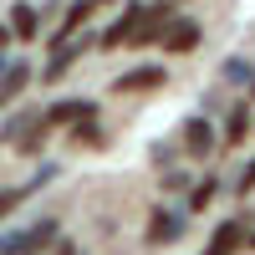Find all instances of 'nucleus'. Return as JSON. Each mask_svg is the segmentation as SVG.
Here are the masks:
<instances>
[{
    "instance_id": "obj_1",
    "label": "nucleus",
    "mask_w": 255,
    "mask_h": 255,
    "mask_svg": "<svg viewBox=\"0 0 255 255\" xmlns=\"http://www.w3.org/2000/svg\"><path fill=\"white\" fill-rule=\"evenodd\" d=\"M56 240H61V220L56 215H41V220H31L26 230H20V235L0 240V255H46Z\"/></svg>"
},
{
    "instance_id": "obj_2",
    "label": "nucleus",
    "mask_w": 255,
    "mask_h": 255,
    "mask_svg": "<svg viewBox=\"0 0 255 255\" xmlns=\"http://www.w3.org/2000/svg\"><path fill=\"white\" fill-rule=\"evenodd\" d=\"M189 209H168V204H158L153 215H148V225H143V250H168V245H179L184 235H189Z\"/></svg>"
},
{
    "instance_id": "obj_3",
    "label": "nucleus",
    "mask_w": 255,
    "mask_h": 255,
    "mask_svg": "<svg viewBox=\"0 0 255 255\" xmlns=\"http://www.w3.org/2000/svg\"><path fill=\"white\" fill-rule=\"evenodd\" d=\"M158 87H168V67L163 61H138V67H128V72H118L108 82L113 97H143V92H158Z\"/></svg>"
},
{
    "instance_id": "obj_4",
    "label": "nucleus",
    "mask_w": 255,
    "mask_h": 255,
    "mask_svg": "<svg viewBox=\"0 0 255 255\" xmlns=\"http://www.w3.org/2000/svg\"><path fill=\"white\" fill-rule=\"evenodd\" d=\"M179 153H184L189 163H199V158H209V153H220V128L209 123V113L184 118V128H179Z\"/></svg>"
},
{
    "instance_id": "obj_5",
    "label": "nucleus",
    "mask_w": 255,
    "mask_h": 255,
    "mask_svg": "<svg viewBox=\"0 0 255 255\" xmlns=\"http://www.w3.org/2000/svg\"><path fill=\"white\" fill-rule=\"evenodd\" d=\"M250 128H255V102L235 97L225 108V128H220V153H240L245 138H250Z\"/></svg>"
},
{
    "instance_id": "obj_6",
    "label": "nucleus",
    "mask_w": 255,
    "mask_h": 255,
    "mask_svg": "<svg viewBox=\"0 0 255 255\" xmlns=\"http://www.w3.org/2000/svg\"><path fill=\"white\" fill-rule=\"evenodd\" d=\"M158 46H163V56H189V51H199V46H204V20L174 15V20H168V31L158 36Z\"/></svg>"
},
{
    "instance_id": "obj_7",
    "label": "nucleus",
    "mask_w": 255,
    "mask_h": 255,
    "mask_svg": "<svg viewBox=\"0 0 255 255\" xmlns=\"http://www.w3.org/2000/svg\"><path fill=\"white\" fill-rule=\"evenodd\" d=\"M92 46H97V31H82L77 41H67V46H56V51H51V61L41 67V82H46V87H51V82H61V77H67V72L77 67V61H82V56L92 51Z\"/></svg>"
},
{
    "instance_id": "obj_8",
    "label": "nucleus",
    "mask_w": 255,
    "mask_h": 255,
    "mask_svg": "<svg viewBox=\"0 0 255 255\" xmlns=\"http://www.w3.org/2000/svg\"><path fill=\"white\" fill-rule=\"evenodd\" d=\"M174 15H179V10H174V0H153V5H143L133 36H128V46H153V41L168 31V20H174Z\"/></svg>"
},
{
    "instance_id": "obj_9",
    "label": "nucleus",
    "mask_w": 255,
    "mask_h": 255,
    "mask_svg": "<svg viewBox=\"0 0 255 255\" xmlns=\"http://www.w3.org/2000/svg\"><path fill=\"white\" fill-rule=\"evenodd\" d=\"M97 15V5L92 0H72L67 10H61V26H51V36H46V46L56 51V46H67V41H77L82 31H87V20Z\"/></svg>"
},
{
    "instance_id": "obj_10",
    "label": "nucleus",
    "mask_w": 255,
    "mask_h": 255,
    "mask_svg": "<svg viewBox=\"0 0 255 255\" xmlns=\"http://www.w3.org/2000/svg\"><path fill=\"white\" fill-rule=\"evenodd\" d=\"M97 113H102V108H97L92 97H56L51 108L41 113V123H46L51 133H56V128H72L77 118H97Z\"/></svg>"
},
{
    "instance_id": "obj_11",
    "label": "nucleus",
    "mask_w": 255,
    "mask_h": 255,
    "mask_svg": "<svg viewBox=\"0 0 255 255\" xmlns=\"http://www.w3.org/2000/svg\"><path fill=\"white\" fill-rule=\"evenodd\" d=\"M31 67H36V61H26V56H10V61H5V72H0V113L15 108V97L36 82V72H31Z\"/></svg>"
},
{
    "instance_id": "obj_12",
    "label": "nucleus",
    "mask_w": 255,
    "mask_h": 255,
    "mask_svg": "<svg viewBox=\"0 0 255 255\" xmlns=\"http://www.w3.org/2000/svg\"><path fill=\"white\" fill-rule=\"evenodd\" d=\"M56 174H61L56 163H41V168H36V174H31L26 184H15V189H5V194H0V220H5V215H15V209L26 204L31 194H41V189H46V184H51Z\"/></svg>"
},
{
    "instance_id": "obj_13",
    "label": "nucleus",
    "mask_w": 255,
    "mask_h": 255,
    "mask_svg": "<svg viewBox=\"0 0 255 255\" xmlns=\"http://www.w3.org/2000/svg\"><path fill=\"white\" fill-rule=\"evenodd\" d=\"M245 235H250V225H245L240 215H230V220L215 225V235H209V245H204L199 255H240V250H245Z\"/></svg>"
},
{
    "instance_id": "obj_14",
    "label": "nucleus",
    "mask_w": 255,
    "mask_h": 255,
    "mask_svg": "<svg viewBox=\"0 0 255 255\" xmlns=\"http://www.w3.org/2000/svg\"><path fill=\"white\" fill-rule=\"evenodd\" d=\"M138 15H143V0H128L123 15H113V26H108V31H97V51H118V46H128V36H133Z\"/></svg>"
},
{
    "instance_id": "obj_15",
    "label": "nucleus",
    "mask_w": 255,
    "mask_h": 255,
    "mask_svg": "<svg viewBox=\"0 0 255 255\" xmlns=\"http://www.w3.org/2000/svg\"><path fill=\"white\" fill-rule=\"evenodd\" d=\"M5 26H10V36H15V41H36V36H41V10L31 5V0H15Z\"/></svg>"
},
{
    "instance_id": "obj_16",
    "label": "nucleus",
    "mask_w": 255,
    "mask_h": 255,
    "mask_svg": "<svg viewBox=\"0 0 255 255\" xmlns=\"http://www.w3.org/2000/svg\"><path fill=\"white\" fill-rule=\"evenodd\" d=\"M220 189H225V184H220V174L194 179V184H189V194H184V209H189V215H204V209L220 199Z\"/></svg>"
},
{
    "instance_id": "obj_17",
    "label": "nucleus",
    "mask_w": 255,
    "mask_h": 255,
    "mask_svg": "<svg viewBox=\"0 0 255 255\" xmlns=\"http://www.w3.org/2000/svg\"><path fill=\"white\" fill-rule=\"evenodd\" d=\"M36 118H41L36 108H15V113L5 108V118H0V148H10V143H15L20 133H26V128H31Z\"/></svg>"
},
{
    "instance_id": "obj_18",
    "label": "nucleus",
    "mask_w": 255,
    "mask_h": 255,
    "mask_svg": "<svg viewBox=\"0 0 255 255\" xmlns=\"http://www.w3.org/2000/svg\"><path fill=\"white\" fill-rule=\"evenodd\" d=\"M46 143H51V128L36 118V123H31V128H26V133H20V138H15L10 148H15L20 158H41V148H46Z\"/></svg>"
},
{
    "instance_id": "obj_19",
    "label": "nucleus",
    "mask_w": 255,
    "mask_h": 255,
    "mask_svg": "<svg viewBox=\"0 0 255 255\" xmlns=\"http://www.w3.org/2000/svg\"><path fill=\"white\" fill-rule=\"evenodd\" d=\"M189 184H194V168H189V163H168L163 179H158L163 194H189Z\"/></svg>"
},
{
    "instance_id": "obj_20",
    "label": "nucleus",
    "mask_w": 255,
    "mask_h": 255,
    "mask_svg": "<svg viewBox=\"0 0 255 255\" xmlns=\"http://www.w3.org/2000/svg\"><path fill=\"white\" fill-rule=\"evenodd\" d=\"M67 133H72V143H77V148H97V143H102V128H97V118H77V123L67 128Z\"/></svg>"
},
{
    "instance_id": "obj_21",
    "label": "nucleus",
    "mask_w": 255,
    "mask_h": 255,
    "mask_svg": "<svg viewBox=\"0 0 255 255\" xmlns=\"http://www.w3.org/2000/svg\"><path fill=\"white\" fill-rule=\"evenodd\" d=\"M250 72H255V61H250V56H230L220 77L230 82V87H245V82H250Z\"/></svg>"
},
{
    "instance_id": "obj_22",
    "label": "nucleus",
    "mask_w": 255,
    "mask_h": 255,
    "mask_svg": "<svg viewBox=\"0 0 255 255\" xmlns=\"http://www.w3.org/2000/svg\"><path fill=\"white\" fill-rule=\"evenodd\" d=\"M148 163H153V168H168V163H179V143H153V148H148Z\"/></svg>"
},
{
    "instance_id": "obj_23",
    "label": "nucleus",
    "mask_w": 255,
    "mask_h": 255,
    "mask_svg": "<svg viewBox=\"0 0 255 255\" xmlns=\"http://www.w3.org/2000/svg\"><path fill=\"white\" fill-rule=\"evenodd\" d=\"M230 194H240V199H245V194H255V158L235 174V189H230Z\"/></svg>"
},
{
    "instance_id": "obj_24",
    "label": "nucleus",
    "mask_w": 255,
    "mask_h": 255,
    "mask_svg": "<svg viewBox=\"0 0 255 255\" xmlns=\"http://www.w3.org/2000/svg\"><path fill=\"white\" fill-rule=\"evenodd\" d=\"M46 255H77V245H72V240H56V245H51Z\"/></svg>"
},
{
    "instance_id": "obj_25",
    "label": "nucleus",
    "mask_w": 255,
    "mask_h": 255,
    "mask_svg": "<svg viewBox=\"0 0 255 255\" xmlns=\"http://www.w3.org/2000/svg\"><path fill=\"white\" fill-rule=\"evenodd\" d=\"M10 41H15V36H10V26L0 20V51H10Z\"/></svg>"
},
{
    "instance_id": "obj_26",
    "label": "nucleus",
    "mask_w": 255,
    "mask_h": 255,
    "mask_svg": "<svg viewBox=\"0 0 255 255\" xmlns=\"http://www.w3.org/2000/svg\"><path fill=\"white\" fill-rule=\"evenodd\" d=\"M245 102H255V72H250V82H245Z\"/></svg>"
},
{
    "instance_id": "obj_27",
    "label": "nucleus",
    "mask_w": 255,
    "mask_h": 255,
    "mask_svg": "<svg viewBox=\"0 0 255 255\" xmlns=\"http://www.w3.org/2000/svg\"><path fill=\"white\" fill-rule=\"evenodd\" d=\"M245 250H255V230H250V235H245Z\"/></svg>"
},
{
    "instance_id": "obj_28",
    "label": "nucleus",
    "mask_w": 255,
    "mask_h": 255,
    "mask_svg": "<svg viewBox=\"0 0 255 255\" xmlns=\"http://www.w3.org/2000/svg\"><path fill=\"white\" fill-rule=\"evenodd\" d=\"M5 61H10V56H5V51H0V72H5Z\"/></svg>"
},
{
    "instance_id": "obj_29",
    "label": "nucleus",
    "mask_w": 255,
    "mask_h": 255,
    "mask_svg": "<svg viewBox=\"0 0 255 255\" xmlns=\"http://www.w3.org/2000/svg\"><path fill=\"white\" fill-rule=\"evenodd\" d=\"M92 5H113V0H92Z\"/></svg>"
},
{
    "instance_id": "obj_30",
    "label": "nucleus",
    "mask_w": 255,
    "mask_h": 255,
    "mask_svg": "<svg viewBox=\"0 0 255 255\" xmlns=\"http://www.w3.org/2000/svg\"><path fill=\"white\" fill-rule=\"evenodd\" d=\"M250 133H255V128H250Z\"/></svg>"
},
{
    "instance_id": "obj_31",
    "label": "nucleus",
    "mask_w": 255,
    "mask_h": 255,
    "mask_svg": "<svg viewBox=\"0 0 255 255\" xmlns=\"http://www.w3.org/2000/svg\"><path fill=\"white\" fill-rule=\"evenodd\" d=\"M174 5H179V0H174Z\"/></svg>"
}]
</instances>
